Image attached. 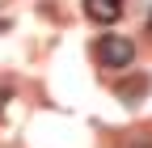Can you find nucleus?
<instances>
[{"label":"nucleus","instance_id":"nucleus-1","mask_svg":"<svg viewBox=\"0 0 152 148\" xmlns=\"http://www.w3.org/2000/svg\"><path fill=\"white\" fill-rule=\"evenodd\" d=\"M97 64L102 68H131L135 64V42L123 38V34H106V38H97Z\"/></svg>","mask_w":152,"mask_h":148},{"label":"nucleus","instance_id":"nucleus-2","mask_svg":"<svg viewBox=\"0 0 152 148\" xmlns=\"http://www.w3.org/2000/svg\"><path fill=\"white\" fill-rule=\"evenodd\" d=\"M85 13H89L97 26H114V21L123 17V0H85Z\"/></svg>","mask_w":152,"mask_h":148},{"label":"nucleus","instance_id":"nucleus-3","mask_svg":"<svg viewBox=\"0 0 152 148\" xmlns=\"http://www.w3.org/2000/svg\"><path fill=\"white\" fill-rule=\"evenodd\" d=\"M140 93H148V76H140L135 85H118V97H123V102H135Z\"/></svg>","mask_w":152,"mask_h":148}]
</instances>
